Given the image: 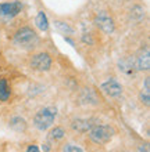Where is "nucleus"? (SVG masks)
<instances>
[{"label": "nucleus", "mask_w": 150, "mask_h": 152, "mask_svg": "<svg viewBox=\"0 0 150 152\" xmlns=\"http://www.w3.org/2000/svg\"><path fill=\"white\" fill-rule=\"evenodd\" d=\"M57 116V109L53 108V107H46V108L41 109L39 112L35 115L33 118V124L38 130L41 132H45L54 123V119Z\"/></svg>", "instance_id": "1"}, {"label": "nucleus", "mask_w": 150, "mask_h": 152, "mask_svg": "<svg viewBox=\"0 0 150 152\" xmlns=\"http://www.w3.org/2000/svg\"><path fill=\"white\" fill-rule=\"evenodd\" d=\"M14 42L17 46H20L22 48H33L39 42V37L31 28H21L20 31H17L16 36H14Z\"/></svg>", "instance_id": "2"}, {"label": "nucleus", "mask_w": 150, "mask_h": 152, "mask_svg": "<svg viewBox=\"0 0 150 152\" xmlns=\"http://www.w3.org/2000/svg\"><path fill=\"white\" fill-rule=\"evenodd\" d=\"M114 136V129L104 124L92 126L89 129V138L96 144H106L109 142Z\"/></svg>", "instance_id": "3"}, {"label": "nucleus", "mask_w": 150, "mask_h": 152, "mask_svg": "<svg viewBox=\"0 0 150 152\" xmlns=\"http://www.w3.org/2000/svg\"><path fill=\"white\" fill-rule=\"evenodd\" d=\"M31 66L36 71H49L50 66H52V58L47 53H39L32 58L31 61Z\"/></svg>", "instance_id": "4"}, {"label": "nucleus", "mask_w": 150, "mask_h": 152, "mask_svg": "<svg viewBox=\"0 0 150 152\" xmlns=\"http://www.w3.org/2000/svg\"><path fill=\"white\" fill-rule=\"evenodd\" d=\"M95 24L98 25L99 28H100L104 33H107V35H110V33L114 32V21H113V18H111L109 14H106L104 11L99 12V15L96 17V20H95Z\"/></svg>", "instance_id": "5"}, {"label": "nucleus", "mask_w": 150, "mask_h": 152, "mask_svg": "<svg viewBox=\"0 0 150 152\" xmlns=\"http://www.w3.org/2000/svg\"><path fill=\"white\" fill-rule=\"evenodd\" d=\"M22 10L21 1H11V3H1L0 4V15L6 18H13Z\"/></svg>", "instance_id": "6"}, {"label": "nucleus", "mask_w": 150, "mask_h": 152, "mask_svg": "<svg viewBox=\"0 0 150 152\" xmlns=\"http://www.w3.org/2000/svg\"><path fill=\"white\" fill-rule=\"evenodd\" d=\"M135 62V68L136 71H149L150 68V51L149 47H145L139 51Z\"/></svg>", "instance_id": "7"}, {"label": "nucleus", "mask_w": 150, "mask_h": 152, "mask_svg": "<svg viewBox=\"0 0 150 152\" xmlns=\"http://www.w3.org/2000/svg\"><path fill=\"white\" fill-rule=\"evenodd\" d=\"M101 90L110 97H118L122 93V86L115 79H109L101 84Z\"/></svg>", "instance_id": "8"}, {"label": "nucleus", "mask_w": 150, "mask_h": 152, "mask_svg": "<svg viewBox=\"0 0 150 152\" xmlns=\"http://www.w3.org/2000/svg\"><path fill=\"white\" fill-rule=\"evenodd\" d=\"M118 66H120V71L122 73H125L126 76H131L134 75L136 68H135V62L134 60H131V58H124L118 62Z\"/></svg>", "instance_id": "9"}, {"label": "nucleus", "mask_w": 150, "mask_h": 152, "mask_svg": "<svg viewBox=\"0 0 150 152\" xmlns=\"http://www.w3.org/2000/svg\"><path fill=\"white\" fill-rule=\"evenodd\" d=\"M10 127L13 130H16V132H24L27 129V122L20 116H16V118H13L10 120Z\"/></svg>", "instance_id": "10"}, {"label": "nucleus", "mask_w": 150, "mask_h": 152, "mask_svg": "<svg viewBox=\"0 0 150 152\" xmlns=\"http://www.w3.org/2000/svg\"><path fill=\"white\" fill-rule=\"evenodd\" d=\"M93 124L90 123L89 120H85V119H78V120H74L72 123V127L77 130V132H81V133H85L88 132Z\"/></svg>", "instance_id": "11"}, {"label": "nucleus", "mask_w": 150, "mask_h": 152, "mask_svg": "<svg viewBox=\"0 0 150 152\" xmlns=\"http://www.w3.org/2000/svg\"><path fill=\"white\" fill-rule=\"evenodd\" d=\"M35 24H36V26L41 31H47L49 29V22H47V17H46V14L43 11H39L36 15V20H35Z\"/></svg>", "instance_id": "12"}, {"label": "nucleus", "mask_w": 150, "mask_h": 152, "mask_svg": "<svg viewBox=\"0 0 150 152\" xmlns=\"http://www.w3.org/2000/svg\"><path fill=\"white\" fill-rule=\"evenodd\" d=\"M10 88H8V84H7V80L6 79H0V101H7L10 98Z\"/></svg>", "instance_id": "13"}, {"label": "nucleus", "mask_w": 150, "mask_h": 152, "mask_svg": "<svg viewBox=\"0 0 150 152\" xmlns=\"http://www.w3.org/2000/svg\"><path fill=\"white\" fill-rule=\"evenodd\" d=\"M54 24H56V28L58 29L61 33H64V35H72V33H74V29L71 28L67 22H63V21H56Z\"/></svg>", "instance_id": "14"}, {"label": "nucleus", "mask_w": 150, "mask_h": 152, "mask_svg": "<svg viewBox=\"0 0 150 152\" xmlns=\"http://www.w3.org/2000/svg\"><path fill=\"white\" fill-rule=\"evenodd\" d=\"M145 17V11H143V8L142 7H139V6H135L132 10H131V18L135 21H140Z\"/></svg>", "instance_id": "15"}, {"label": "nucleus", "mask_w": 150, "mask_h": 152, "mask_svg": "<svg viewBox=\"0 0 150 152\" xmlns=\"http://www.w3.org/2000/svg\"><path fill=\"white\" fill-rule=\"evenodd\" d=\"M64 134H65V132L61 127H54L52 132H50L49 138H50V140L57 141V140H61V138L64 137Z\"/></svg>", "instance_id": "16"}, {"label": "nucleus", "mask_w": 150, "mask_h": 152, "mask_svg": "<svg viewBox=\"0 0 150 152\" xmlns=\"http://www.w3.org/2000/svg\"><path fill=\"white\" fill-rule=\"evenodd\" d=\"M140 101H142L145 105L150 104V90H143L140 93Z\"/></svg>", "instance_id": "17"}, {"label": "nucleus", "mask_w": 150, "mask_h": 152, "mask_svg": "<svg viewBox=\"0 0 150 152\" xmlns=\"http://www.w3.org/2000/svg\"><path fill=\"white\" fill-rule=\"evenodd\" d=\"M63 152H83V151H82L79 147H77V145L68 144V145H65V147H64Z\"/></svg>", "instance_id": "18"}, {"label": "nucleus", "mask_w": 150, "mask_h": 152, "mask_svg": "<svg viewBox=\"0 0 150 152\" xmlns=\"http://www.w3.org/2000/svg\"><path fill=\"white\" fill-rule=\"evenodd\" d=\"M27 152H39V148H38L36 145H31V147L27 149Z\"/></svg>", "instance_id": "19"}]
</instances>
